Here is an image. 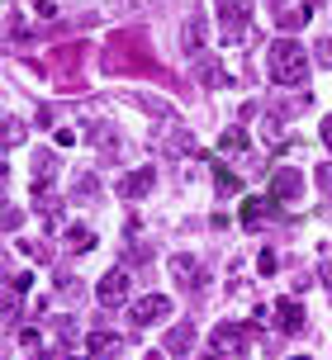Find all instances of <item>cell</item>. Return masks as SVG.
I'll return each mask as SVG.
<instances>
[{"label": "cell", "instance_id": "d6986e66", "mask_svg": "<svg viewBox=\"0 0 332 360\" xmlns=\"http://www.w3.org/2000/svg\"><path fill=\"white\" fill-rule=\"evenodd\" d=\"M67 247H72V252H91L95 237L86 233V228H67Z\"/></svg>", "mask_w": 332, "mask_h": 360}, {"label": "cell", "instance_id": "8fae6325", "mask_svg": "<svg viewBox=\"0 0 332 360\" xmlns=\"http://www.w3.org/2000/svg\"><path fill=\"white\" fill-rule=\"evenodd\" d=\"M276 323H280V332H299V327H304V308H299V299H280L276 304Z\"/></svg>", "mask_w": 332, "mask_h": 360}, {"label": "cell", "instance_id": "5bb4252c", "mask_svg": "<svg viewBox=\"0 0 332 360\" xmlns=\"http://www.w3.org/2000/svg\"><path fill=\"white\" fill-rule=\"evenodd\" d=\"M166 152H171V157H185V152H195V138H190V133H185V128H166Z\"/></svg>", "mask_w": 332, "mask_h": 360}, {"label": "cell", "instance_id": "d4e9b609", "mask_svg": "<svg viewBox=\"0 0 332 360\" xmlns=\"http://www.w3.org/2000/svg\"><path fill=\"white\" fill-rule=\"evenodd\" d=\"M19 223H24V214L19 209H5V233H19Z\"/></svg>", "mask_w": 332, "mask_h": 360}, {"label": "cell", "instance_id": "ba28073f", "mask_svg": "<svg viewBox=\"0 0 332 360\" xmlns=\"http://www.w3.org/2000/svg\"><path fill=\"white\" fill-rule=\"evenodd\" d=\"M214 351H219V356H238V351H247V327L219 323L214 327Z\"/></svg>", "mask_w": 332, "mask_h": 360}, {"label": "cell", "instance_id": "9a60e30c", "mask_svg": "<svg viewBox=\"0 0 332 360\" xmlns=\"http://www.w3.org/2000/svg\"><path fill=\"white\" fill-rule=\"evenodd\" d=\"M219 147H223V152H233V157H238V152H247V128H242V124H233V128H223V138H219Z\"/></svg>", "mask_w": 332, "mask_h": 360}, {"label": "cell", "instance_id": "836d02e7", "mask_svg": "<svg viewBox=\"0 0 332 360\" xmlns=\"http://www.w3.org/2000/svg\"><path fill=\"white\" fill-rule=\"evenodd\" d=\"M299 360H304V356H299Z\"/></svg>", "mask_w": 332, "mask_h": 360}, {"label": "cell", "instance_id": "83f0119b", "mask_svg": "<svg viewBox=\"0 0 332 360\" xmlns=\"http://www.w3.org/2000/svg\"><path fill=\"white\" fill-rule=\"evenodd\" d=\"M24 256H34V261H48V247H43V242H29V247H24Z\"/></svg>", "mask_w": 332, "mask_h": 360}, {"label": "cell", "instance_id": "d6a6232c", "mask_svg": "<svg viewBox=\"0 0 332 360\" xmlns=\"http://www.w3.org/2000/svg\"><path fill=\"white\" fill-rule=\"evenodd\" d=\"M67 360H76V356H67Z\"/></svg>", "mask_w": 332, "mask_h": 360}, {"label": "cell", "instance_id": "7c38bea8", "mask_svg": "<svg viewBox=\"0 0 332 360\" xmlns=\"http://www.w3.org/2000/svg\"><path fill=\"white\" fill-rule=\"evenodd\" d=\"M190 346H195V327L190 323H176L171 332H166V351H171V356H185Z\"/></svg>", "mask_w": 332, "mask_h": 360}, {"label": "cell", "instance_id": "7a4b0ae2", "mask_svg": "<svg viewBox=\"0 0 332 360\" xmlns=\"http://www.w3.org/2000/svg\"><path fill=\"white\" fill-rule=\"evenodd\" d=\"M252 29V0H219V34L223 43H242Z\"/></svg>", "mask_w": 332, "mask_h": 360}, {"label": "cell", "instance_id": "7402d4cb", "mask_svg": "<svg viewBox=\"0 0 332 360\" xmlns=\"http://www.w3.org/2000/svg\"><path fill=\"white\" fill-rule=\"evenodd\" d=\"M314 176H318V185H323V195L332 199V162H323V166L314 171Z\"/></svg>", "mask_w": 332, "mask_h": 360}, {"label": "cell", "instance_id": "f1b7e54d", "mask_svg": "<svg viewBox=\"0 0 332 360\" xmlns=\"http://www.w3.org/2000/svg\"><path fill=\"white\" fill-rule=\"evenodd\" d=\"M318 62H323V67H332V38H323V43H318Z\"/></svg>", "mask_w": 332, "mask_h": 360}, {"label": "cell", "instance_id": "ac0fdd59", "mask_svg": "<svg viewBox=\"0 0 332 360\" xmlns=\"http://www.w3.org/2000/svg\"><path fill=\"white\" fill-rule=\"evenodd\" d=\"M214 190H219V195H238L242 180L233 176V171H223V166H219V171H214Z\"/></svg>", "mask_w": 332, "mask_h": 360}, {"label": "cell", "instance_id": "9c48e42d", "mask_svg": "<svg viewBox=\"0 0 332 360\" xmlns=\"http://www.w3.org/2000/svg\"><path fill=\"white\" fill-rule=\"evenodd\" d=\"M152 185H157V171H152V166H138V171H129V176L119 180V195L143 199V195H152Z\"/></svg>", "mask_w": 332, "mask_h": 360}, {"label": "cell", "instance_id": "1f68e13d", "mask_svg": "<svg viewBox=\"0 0 332 360\" xmlns=\"http://www.w3.org/2000/svg\"><path fill=\"white\" fill-rule=\"evenodd\" d=\"M204 360H228V356H219V351H214V356H204Z\"/></svg>", "mask_w": 332, "mask_h": 360}, {"label": "cell", "instance_id": "277c9868", "mask_svg": "<svg viewBox=\"0 0 332 360\" xmlns=\"http://www.w3.org/2000/svg\"><path fill=\"white\" fill-rule=\"evenodd\" d=\"M162 318H171V299H166V294H143V299L129 304L133 327H152V323H162Z\"/></svg>", "mask_w": 332, "mask_h": 360}, {"label": "cell", "instance_id": "8992f818", "mask_svg": "<svg viewBox=\"0 0 332 360\" xmlns=\"http://www.w3.org/2000/svg\"><path fill=\"white\" fill-rule=\"evenodd\" d=\"M242 228H247V233H261V228H266V223H271V218H276V199H242Z\"/></svg>", "mask_w": 332, "mask_h": 360}, {"label": "cell", "instance_id": "cb8c5ba5", "mask_svg": "<svg viewBox=\"0 0 332 360\" xmlns=\"http://www.w3.org/2000/svg\"><path fill=\"white\" fill-rule=\"evenodd\" d=\"M276 266H280L276 252H261V256H257V270H261V275H276Z\"/></svg>", "mask_w": 332, "mask_h": 360}, {"label": "cell", "instance_id": "4dcf8cb0", "mask_svg": "<svg viewBox=\"0 0 332 360\" xmlns=\"http://www.w3.org/2000/svg\"><path fill=\"white\" fill-rule=\"evenodd\" d=\"M318 133H323V143H328V152H332V114L323 119V128H318Z\"/></svg>", "mask_w": 332, "mask_h": 360}, {"label": "cell", "instance_id": "2e32d148", "mask_svg": "<svg viewBox=\"0 0 332 360\" xmlns=\"http://www.w3.org/2000/svg\"><path fill=\"white\" fill-rule=\"evenodd\" d=\"M181 43H185V53H200V43H204V19H200V15H190V24H185Z\"/></svg>", "mask_w": 332, "mask_h": 360}, {"label": "cell", "instance_id": "30bf717a", "mask_svg": "<svg viewBox=\"0 0 332 360\" xmlns=\"http://www.w3.org/2000/svg\"><path fill=\"white\" fill-rule=\"evenodd\" d=\"M86 346H91V356L114 360L119 351H124V337H119V332H91V337H86Z\"/></svg>", "mask_w": 332, "mask_h": 360}, {"label": "cell", "instance_id": "3957f363", "mask_svg": "<svg viewBox=\"0 0 332 360\" xmlns=\"http://www.w3.org/2000/svg\"><path fill=\"white\" fill-rule=\"evenodd\" d=\"M271 199H276L280 209H299V199H304V176L290 171V166H280L276 176H271Z\"/></svg>", "mask_w": 332, "mask_h": 360}, {"label": "cell", "instance_id": "ffe728a7", "mask_svg": "<svg viewBox=\"0 0 332 360\" xmlns=\"http://www.w3.org/2000/svg\"><path fill=\"white\" fill-rule=\"evenodd\" d=\"M34 209H38V214H57V209H62V199H57L53 190H38V195H34Z\"/></svg>", "mask_w": 332, "mask_h": 360}, {"label": "cell", "instance_id": "4fadbf2b", "mask_svg": "<svg viewBox=\"0 0 332 360\" xmlns=\"http://www.w3.org/2000/svg\"><path fill=\"white\" fill-rule=\"evenodd\" d=\"M34 185L38 190H48V185H53V176H57V157L53 152H34Z\"/></svg>", "mask_w": 332, "mask_h": 360}, {"label": "cell", "instance_id": "6da1fadb", "mask_svg": "<svg viewBox=\"0 0 332 360\" xmlns=\"http://www.w3.org/2000/svg\"><path fill=\"white\" fill-rule=\"evenodd\" d=\"M266 67H271V81H276V86H304V81H309V53L299 48L295 38H280V43H271Z\"/></svg>", "mask_w": 332, "mask_h": 360}, {"label": "cell", "instance_id": "603a6c76", "mask_svg": "<svg viewBox=\"0 0 332 360\" xmlns=\"http://www.w3.org/2000/svg\"><path fill=\"white\" fill-rule=\"evenodd\" d=\"M57 289H62L67 299H76V294H81V280H76V275H62V280H57Z\"/></svg>", "mask_w": 332, "mask_h": 360}, {"label": "cell", "instance_id": "f546056e", "mask_svg": "<svg viewBox=\"0 0 332 360\" xmlns=\"http://www.w3.org/2000/svg\"><path fill=\"white\" fill-rule=\"evenodd\" d=\"M318 280H323V285L332 289V261H323V266H318Z\"/></svg>", "mask_w": 332, "mask_h": 360}, {"label": "cell", "instance_id": "52a82bcc", "mask_svg": "<svg viewBox=\"0 0 332 360\" xmlns=\"http://www.w3.org/2000/svg\"><path fill=\"white\" fill-rule=\"evenodd\" d=\"M171 275H176V280H181L185 289H190V294H200L204 289V270H200V256H171Z\"/></svg>", "mask_w": 332, "mask_h": 360}, {"label": "cell", "instance_id": "484cf974", "mask_svg": "<svg viewBox=\"0 0 332 360\" xmlns=\"http://www.w3.org/2000/svg\"><path fill=\"white\" fill-rule=\"evenodd\" d=\"M95 195V176H81V185H76V199H91Z\"/></svg>", "mask_w": 332, "mask_h": 360}, {"label": "cell", "instance_id": "5b68a950", "mask_svg": "<svg viewBox=\"0 0 332 360\" xmlns=\"http://www.w3.org/2000/svg\"><path fill=\"white\" fill-rule=\"evenodd\" d=\"M129 285H133V275H129L124 266H114L110 275L100 280V289H95V299H100L105 308H119L124 299H129Z\"/></svg>", "mask_w": 332, "mask_h": 360}, {"label": "cell", "instance_id": "44dd1931", "mask_svg": "<svg viewBox=\"0 0 332 360\" xmlns=\"http://www.w3.org/2000/svg\"><path fill=\"white\" fill-rule=\"evenodd\" d=\"M24 143V124L19 119H5V147H19Z\"/></svg>", "mask_w": 332, "mask_h": 360}, {"label": "cell", "instance_id": "e0dca14e", "mask_svg": "<svg viewBox=\"0 0 332 360\" xmlns=\"http://www.w3.org/2000/svg\"><path fill=\"white\" fill-rule=\"evenodd\" d=\"M195 76H200L204 86H223V72H219L214 57H195Z\"/></svg>", "mask_w": 332, "mask_h": 360}, {"label": "cell", "instance_id": "4316f807", "mask_svg": "<svg viewBox=\"0 0 332 360\" xmlns=\"http://www.w3.org/2000/svg\"><path fill=\"white\" fill-rule=\"evenodd\" d=\"M5 285H10V289H34V275H10Z\"/></svg>", "mask_w": 332, "mask_h": 360}]
</instances>
